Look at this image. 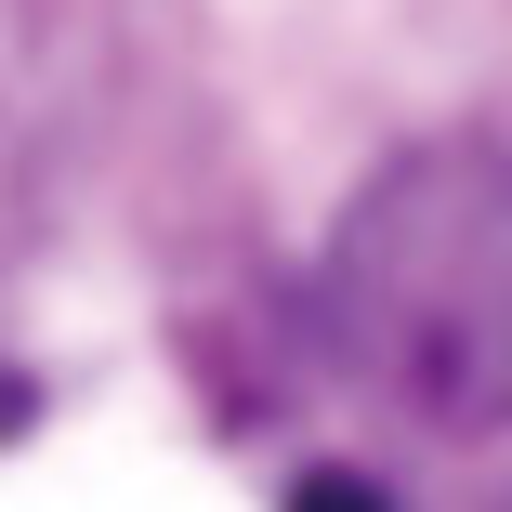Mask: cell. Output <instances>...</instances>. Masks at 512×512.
<instances>
[{"instance_id": "7a4b0ae2", "label": "cell", "mask_w": 512, "mask_h": 512, "mask_svg": "<svg viewBox=\"0 0 512 512\" xmlns=\"http://www.w3.org/2000/svg\"><path fill=\"white\" fill-rule=\"evenodd\" d=\"M289 512H394V499H381V486H368L355 460H316V473L289 486Z\"/></svg>"}, {"instance_id": "3957f363", "label": "cell", "mask_w": 512, "mask_h": 512, "mask_svg": "<svg viewBox=\"0 0 512 512\" xmlns=\"http://www.w3.org/2000/svg\"><path fill=\"white\" fill-rule=\"evenodd\" d=\"M14 421H27V381H14V368H0V434H14Z\"/></svg>"}, {"instance_id": "6da1fadb", "label": "cell", "mask_w": 512, "mask_h": 512, "mask_svg": "<svg viewBox=\"0 0 512 512\" xmlns=\"http://www.w3.org/2000/svg\"><path fill=\"white\" fill-rule=\"evenodd\" d=\"M316 329L342 381L407 434L486 447L512 434V145L421 132L329 224Z\"/></svg>"}]
</instances>
